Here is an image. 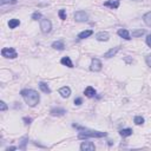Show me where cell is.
Wrapping results in <instances>:
<instances>
[{
  "instance_id": "cell-1",
  "label": "cell",
  "mask_w": 151,
  "mask_h": 151,
  "mask_svg": "<svg viewBox=\"0 0 151 151\" xmlns=\"http://www.w3.org/2000/svg\"><path fill=\"white\" fill-rule=\"evenodd\" d=\"M20 95H21V97L24 98L25 103H26L28 106H31V108L37 106V105L39 104V102H40V96H39V93H38L36 90H33V89H24V90H21Z\"/></svg>"
},
{
  "instance_id": "cell-2",
  "label": "cell",
  "mask_w": 151,
  "mask_h": 151,
  "mask_svg": "<svg viewBox=\"0 0 151 151\" xmlns=\"http://www.w3.org/2000/svg\"><path fill=\"white\" fill-rule=\"evenodd\" d=\"M74 127H77L80 130V132L78 133V138L79 139H88V138H102V137H106L108 133L106 132H102V131H93V130H88V129H84L82 126H78L73 124Z\"/></svg>"
},
{
  "instance_id": "cell-3",
  "label": "cell",
  "mask_w": 151,
  "mask_h": 151,
  "mask_svg": "<svg viewBox=\"0 0 151 151\" xmlns=\"http://www.w3.org/2000/svg\"><path fill=\"white\" fill-rule=\"evenodd\" d=\"M40 30H41V32L44 34H47V33L51 32L52 24H51V21L47 18H41V20H40Z\"/></svg>"
},
{
  "instance_id": "cell-4",
  "label": "cell",
  "mask_w": 151,
  "mask_h": 151,
  "mask_svg": "<svg viewBox=\"0 0 151 151\" xmlns=\"http://www.w3.org/2000/svg\"><path fill=\"white\" fill-rule=\"evenodd\" d=\"M1 56L5 58H9V59H14L18 57V53L13 47H4L1 50Z\"/></svg>"
},
{
  "instance_id": "cell-5",
  "label": "cell",
  "mask_w": 151,
  "mask_h": 151,
  "mask_svg": "<svg viewBox=\"0 0 151 151\" xmlns=\"http://www.w3.org/2000/svg\"><path fill=\"white\" fill-rule=\"evenodd\" d=\"M89 19V14L85 11H77L74 13V20L77 23H85Z\"/></svg>"
},
{
  "instance_id": "cell-6",
  "label": "cell",
  "mask_w": 151,
  "mask_h": 151,
  "mask_svg": "<svg viewBox=\"0 0 151 151\" xmlns=\"http://www.w3.org/2000/svg\"><path fill=\"white\" fill-rule=\"evenodd\" d=\"M103 65H102V61L98 59V58H92L91 60V65H90V70L92 72H99L102 70Z\"/></svg>"
},
{
  "instance_id": "cell-7",
  "label": "cell",
  "mask_w": 151,
  "mask_h": 151,
  "mask_svg": "<svg viewBox=\"0 0 151 151\" xmlns=\"http://www.w3.org/2000/svg\"><path fill=\"white\" fill-rule=\"evenodd\" d=\"M80 150L82 151H93V150H96V146L92 142H83L80 145Z\"/></svg>"
},
{
  "instance_id": "cell-8",
  "label": "cell",
  "mask_w": 151,
  "mask_h": 151,
  "mask_svg": "<svg viewBox=\"0 0 151 151\" xmlns=\"http://www.w3.org/2000/svg\"><path fill=\"white\" fill-rule=\"evenodd\" d=\"M109 38H110V34H109L108 32H105V31L98 32V33L96 34V39H97L98 41H108Z\"/></svg>"
},
{
  "instance_id": "cell-9",
  "label": "cell",
  "mask_w": 151,
  "mask_h": 151,
  "mask_svg": "<svg viewBox=\"0 0 151 151\" xmlns=\"http://www.w3.org/2000/svg\"><path fill=\"white\" fill-rule=\"evenodd\" d=\"M59 95L63 98H68L71 96V89L68 86H63V88L59 89Z\"/></svg>"
},
{
  "instance_id": "cell-10",
  "label": "cell",
  "mask_w": 151,
  "mask_h": 151,
  "mask_svg": "<svg viewBox=\"0 0 151 151\" xmlns=\"http://www.w3.org/2000/svg\"><path fill=\"white\" fill-rule=\"evenodd\" d=\"M50 113H51L52 116H63V115L66 113V110L63 109V108H54V109H52V110L50 111Z\"/></svg>"
},
{
  "instance_id": "cell-11",
  "label": "cell",
  "mask_w": 151,
  "mask_h": 151,
  "mask_svg": "<svg viewBox=\"0 0 151 151\" xmlns=\"http://www.w3.org/2000/svg\"><path fill=\"white\" fill-rule=\"evenodd\" d=\"M104 6L106 7H110V9H118L119 7V1L118 0H109V1L104 3Z\"/></svg>"
},
{
  "instance_id": "cell-12",
  "label": "cell",
  "mask_w": 151,
  "mask_h": 151,
  "mask_svg": "<svg viewBox=\"0 0 151 151\" xmlns=\"http://www.w3.org/2000/svg\"><path fill=\"white\" fill-rule=\"evenodd\" d=\"M118 36L120 37V38H124L125 40H130L131 39V37H130V33H129V31L127 30H125V28H120V30H118Z\"/></svg>"
},
{
  "instance_id": "cell-13",
  "label": "cell",
  "mask_w": 151,
  "mask_h": 151,
  "mask_svg": "<svg viewBox=\"0 0 151 151\" xmlns=\"http://www.w3.org/2000/svg\"><path fill=\"white\" fill-rule=\"evenodd\" d=\"M120 50V47L119 46H117V47H113V48H110L105 54H104V57L105 58H112V57H115L116 54H117V52Z\"/></svg>"
},
{
  "instance_id": "cell-14",
  "label": "cell",
  "mask_w": 151,
  "mask_h": 151,
  "mask_svg": "<svg viewBox=\"0 0 151 151\" xmlns=\"http://www.w3.org/2000/svg\"><path fill=\"white\" fill-rule=\"evenodd\" d=\"M84 95L88 97V98H92L96 96V90L92 88V86H88L85 90H84Z\"/></svg>"
},
{
  "instance_id": "cell-15",
  "label": "cell",
  "mask_w": 151,
  "mask_h": 151,
  "mask_svg": "<svg viewBox=\"0 0 151 151\" xmlns=\"http://www.w3.org/2000/svg\"><path fill=\"white\" fill-rule=\"evenodd\" d=\"M52 47H53L54 50H58V51H63V50L65 48V45H64V41H61V40H58V41H54V43L52 44Z\"/></svg>"
},
{
  "instance_id": "cell-16",
  "label": "cell",
  "mask_w": 151,
  "mask_h": 151,
  "mask_svg": "<svg viewBox=\"0 0 151 151\" xmlns=\"http://www.w3.org/2000/svg\"><path fill=\"white\" fill-rule=\"evenodd\" d=\"M92 34H93L92 30H86V31H83V32H80L78 34V39H85V38H88V37H90Z\"/></svg>"
},
{
  "instance_id": "cell-17",
  "label": "cell",
  "mask_w": 151,
  "mask_h": 151,
  "mask_svg": "<svg viewBox=\"0 0 151 151\" xmlns=\"http://www.w3.org/2000/svg\"><path fill=\"white\" fill-rule=\"evenodd\" d=\"M39 89H40L44 93H47V95L51 93V89H50L48 85H47L46 83H44V82H40V83H39Z\"/></svg>"
},
{
  "instance_id": "cell-18",
  "label": "cell",
  "mask_w": 151,
  "mask_h": 151,
  "mask_svg": "<svg viewBox=\"0 0 151 151\" xmlns=\"http://www.w3.org/2000/svg\"><path fill=\"white\" fill-rule=\"evenodd\" d=\"M60 63L63 64V65H65V66H67V67H73V64H72V61H71V59H70V57H64L61 60H60Z\"/></svg>"
},
{
  "instance_id": "cell-19",
  "label": "cell",
  "mask_w": 151,
  "mask_h": 151,
  "mask_svg": "<svg viewBox=\"0 0 151 151\" xmlns=\"http://www.w3.org/2000/svg\"><path fill=\"white\" fill-rule=\"evenodd\" d=\"M132 129H122V130H119V135L122 136V137H129V136H131L132 135Z\"/></svg>"
},
{
  "instance_id": "cell-20",
  "label": "cell",
  "mask_w": 151,
  "mask_h": 151,
  "mask_svg": "<svg viewBox=\"0 0 151 151\" xmlns=\"http://www.w3.org/2000/svg\"><path fill=\"white\" fill-rule=\"evenodd\" d=\"M20 25V20L19 19H11L10 21H9V27L10 28H16L17 26H19Z\"/></svg>"
},
{
  "instance_id": "cell-21",
  "label": "cell",
  "mask_w": 151,
  "mask_h": 151,
  "mask_svg": "<svg viewBox=\"0 0 151 151\" xmlns=\"http://www.w3.org/2000/svg\"><path fill=\"white\" fill-rule=\"evenodd\" d=\"M143 20L147 26H151V12H147L143 16Z\"/></svg>"
},
{
  "instance_id": "cell-22",
  "label": "cell",
  "mask_w": 151,
  "mask_h": 151,
  "mask_svg": "<svg viewBox=\"0 0 151 151\" xmlns=\"http://www.w3.org/2000/svg\"><path fill=\"white\" fill-rule=\"evenodd\" d=\"M145 33V30H135V31H132V37L133 38H138V37H142L143 34Z\"/></svg>"
},
{
  "instance_id": "cell-23",
  "label": "cell",
  "mask_w": 151,
  "mask_h": 151,
  "mask_svg": "<svg viewBox=\"0 0 151 151\" xmlns=\"http://www.w3.org/2000/svg\"><path fill=\"white\" fill-rule=\"evenodd\" d=\"M27 140H28V138H27V137H23V138L20 139V145H19V149H21V150H26V144H27Z\"/></svg>"
},
{
  "instance_id": "cell-24",
  "label": "cell",
  "mask_w": 151,
  "mask_h": 151,
  "mask_svg": "<svg viewBox=\"0 0 151 151\" xmlns=\"http://www.w3.org/2000/svg\"><path fill=\"white\" fill-rule=\"evenodd\" d=\"M133 122H135L136 125H142V124L144 123V118H143L142 116H136V117L133 118Z\"/></svg>"
},
{
  "instance_id": "cell-25",
  "label": "cell",
  "mask_w": 151,
  "mask_h": 151,
  "mask_svg": "<svg viewBox=\"0 0 151 151\" xmlns=\"http://www.w3.org/2000/svg\"><path fill=\"white\" fill-rule=\"evenodd\" d=\"M41 18H43V16H41L40 12H34L32 14V19L33 20H41Z\"/></svg>"
},
{
  "instance_id": "cell-26",
  "label": "cell",
  "mask_w": 151,
  "mask_h": 151,
  "mask_svg": "<svg viewBox=\"0 0 151 151\" xmlns=\"http://www.w3.org/2000/svg\"><path fill=\"white\" fill-rule=\"evenodd\" d=\"M0 4L5 5V4H17V0H0Z\"/></svg>"
},
{
  "instance_id": "cell-27",
  "label": "cell",
  "mask_w": 151,
  "mask_h": 151,
  "mask_svg": "<svg viewBox=\"0 0 151 151\" xmlns=\"http://www.w3.org/2000/svg\"><path fill=\"white\" fill-rule=\"evenodd\" d=\"M58 14H59V18H60L61 20H65V19H66V11H65V10H60Z\"/></svg>"
},
{
  "instance_id": "cell-28",
  "label": "cell",
  "mask_w": 151,
  "mask_h": 151,
  "mask_svg": "<svg viewBox=\"0 0 151 151\" xmlns=\"http://www.w3.org/2000/svg\"><path fill=\"white\" fill-rule=\"evenodd\" d=\"M7 110V105H6V103L5 102H0V111H6Z\"/></svg>"
},
{
  "instance_id": "cell-29",
  "label": "cell",
  "mask_w": 151,
  "mask_h": 151,
  "mask_svg": "<svg viewBox=\"0 0 151 151\" xmlns=\"http://www.w3.org/2000/svg\"><path fill=\"white\" fill-rule=\"evenodd\" d=\"M145 61H146L147 66H149V67H151V54H147V56H146V58H145Z\"/></svg>"
},
{
  "instance_id": "cell-30",
  "label": "cell",
  "mask_w": 151,
  "mask_h": 151,
  "mask_svg": "<svg viewBox=\"0 0 151 151\" xmlns=\"http://www.w3.org/2000/svg\"><path fill=\"white\" fill-rule=\"evenodd\" d=\"M82 103H83V99L82 98H76L74 99V105L79 106V105H82Z\"/></svg>"
},
{
  "instance_id": "cell-31",
  "label": "cell",
  "mask_w": 151,
  "mask_h": 151,
  "mask_svg": "<svg viewBox=\"0 0 151 151\" xmlns=\"http://www.w3.org/2000/svg\"><path fill=\"white\" fill-rule=\"evenodd\" d=\"M146 44H147V46L151 48V33L147 34V37H146Z\"/></svg>"
},
{
  "instance_id": "cell-32",
  "label": "cell",
  "mask_w": 151,
  "mask_h": 151,
  "mask_svg": "<svg viewBox=\"0 0 151 151\" xmlns=\"http://www.w3.org/2000/svg\"><path fill=\"white\" fill-rule=\"evenodd\" d=\"M24 122H25V124H26V125H30V124H31V122H32V118H27V117H25V118H24Z\"/></svg>"
},
{
  "instance_id": "cell-33",
  "label": "cell",
  "mask_w": 151,
  "mask_h": 151,
  "mask_svg": "<svg viewBox=\"0 0 151 151\" xmlns=\"http://www.w3.org/2000/svg\"><path fill=\"white\" fill-rule=\"evenodd\" d=\"M17 149H18L17 146H10V147L6 149V151H10V150H17Z\"/></svg>"
}]
</instances>
